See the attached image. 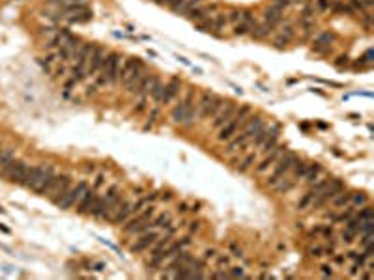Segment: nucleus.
Wrapping results in <instances>:
<instances>
[{
    "label": "nucleus",
    "instance_id": "obj_13",
    "mask_svg": "<svg viewBox=\"0 0 374 280\" xmlns=\"http://www.w3.org/2000/svg\"><path fill=\"white\" fill-rule=\"evenodd\" d=\"M144 69V64H142V60L140 58H127V60H124L122 62V69H120V79L122 83L125 84L129 79H133L135 75L142 71Z\"/></svg>",
    "mask_w": 374,
    "mask_h": 280
},
{
    "label": "nucleus",
    "instance_id": "obj_15",
    "mask_svg": "<svg viewBox=\"0 0 374 280\" xmlns=\"http://www.w3.org/2000/svg\"><path fill=\"white\" fill-rule=\"evenodd\" d=\"M159 239V233L156 230H146V232H142L137 241L131 245V252H144L146 249L150 247H154V243Z\"/></svg>",
    "mask_w": 374,
    "mask_h": 280
},
{
    "label": "nucleus",
    "instance_id": "obj_39",
    "mask_svg": "<svg viewBox=\"0 0 374 280\" xmlns=\"http://www.w3.org/2000/svg\"><path fill=\"white\" fill-rule=\"evenodd\" d=\"M288 41H290V37L286 36V34H282V32H280V36L277 37L275 41H273V45H275V47H280V49H282V47L288 45Z\"/></svg>",
    "mask_w": 374,
    "mask_h": 280
},
{
    "label": "nucleus",
    "instance_id": "obj_28",
    "mask_svg": "<svg viewBox=\"0 0 374 280\" xmlns=\"http://www.w3.org/2000/svg\"><path fill=\"white\" fill-rule=\"evenodd\" d=\"M294 185H296V179H290V177H282L277 185L273 187L275 189V193H279V195H286V193H290L292 189H294Z\"/></svg>",
    "mask_w": 374,
    "mask_h": 280
},
{
    "label": "nucleus",
    "instance_id": "obj_37",
    "mask_svg": "<svg viewBox=\"0 0 374 280\" xmlns=\"http://www.w3.org/2000/svg\"><path fill=\"white\" fill-rule=\"evenodd\" d=\"M249 30H251V27H249V25L238 23V25L234 27V36H243V34H249Z\"/></svg>",
    "mask_w": 374,
    "mask_h": 280
},
{
    "label": "nucleus",
    "instance_id": "obj_8",
    "mask_svg": "<svg viewBox=\"0 0 374 280\" xmlns=\"http://www.w3.org/2000/svg\"><path fill=\"white\" fill-rule=\"evenodd\" d=\"M69 185H71V177L69 176H53V179L49 181V185L45 187V191L41 193V196H47L53 204H56L62 196H64V193L69 189Z\"/></svg>",
    "mask_w": 374,
    "mask_h": 280
},
{
    "label": "nucleus",
    "instance_id": "obj_9",
    "mask_svg": "<svg viewBox=\"0 0 374 280\" xmlns=\"http://www.w3.org/2000/svg\"><path fill=\"white\" fill-rule=\"evenodd\" d=\"M86 191H88V183H86V181H81V183H77L75 187H69L64 193V196L56 202V205H58L60 209L67 211V209H71L73 205H77L81 202V198L84 196Z\"/></svg>",
    "mask_w": 374,
    "mask_h": 280
},
{
    "label": "nucleus",
    "instance_id": "obj_47",
    "mask_svg": "<svg viewBox=\"0 0 374 280\" xmlns=\"http://www.w3.org/2000/svg\"><path fill=\"white\" fill-rule=\"evenodd\" d=\"M290 2H294V4H307L309 0H290Z\"/></svg>",
    "mask_w": 374,
    "mask_h": 280
},
{
    "label": "nucleus",
    "instance_id": "obj_36",
    "mask_svg": "<svg viewBox=\"0 0 374 280\" xmlns=\"http://www.w3.org/2000/svg\"><path fill=\"white\" fill-rule=\"evenodd\" d=\"M327 183H329V177H327V179H322V181H318V183H314V185H312V189H311L309 193H311V195L316 198V196L320 195V193H322V191H324V189L327 187Z\"/></svg>",
    "mask_w": 374,
    "mask_h": 280
},
{
    "label": "nucleus",
    "instance_id": "obj_3",
    "mask_svg": "<svg viewBox=\"0 0 374 280\" xmlns=\"http://www.w3.org/2000/svg\"><path fill=\"white\" fill-rule=\"evenodd\" d=\"M120 69H122V56L118 53H109L105 62H103L101 69L97 71V79L95 83L103 86V84H114L120 79Z\"/></svg>",
    "mask_w": 374,
    "mask_h": 280
},
{
    "label": "nucleus",
    "instance_id": "obj_22",
    "mask_svg": "<svg viewBox=\"0 0 374 280\" xmlns=\"http://www.w3.org/2000/svg\"><path fill=\"white\" fill-rule=\"evenodd\" d=\"M320 172H322V167H320L318 163H309L307 170H305V174H303V179L307 181L309 185H312L318 179V176H320Z\"/></svg>",
    "mask_w": 374,
    "mask_h": 280
},
{
    "label": "nucleus",
    "instance_id": "obj_5",
    "mask_svg": "<svg viewBox=\"0 0 374 280\" xmlns=\"http://www.w3.org/2000/svg\"><path fill=\"white\" fill-rule=\"evenodd\" d=\"M224 105V99L223 97H219V95H215V93H210L206 92L200 95V99L196 103V114H198V118H214L217 111L221 109Z\"/></svg>",
    "mask_w": 374,
    "mask_h": 280
},
{
    "label": "nucleus",
    "instance_id": "obj_44",
    "mask_svg": "<svg viewBox=\"0 0 374 280\" xmlns=\"http://www.w3.org/2000/svg\"><path fill=\"white\" fill-rule=\"evenodd\" d=\"M219 265H221V267H226V265H228V258H226V256H221V258H219Z\"/></svg>",
    "mask_w": 374,
    "mask_h": 280
},
{
    "label": "nucleus",
    "instance_id": "obj_7",
    "mask_svg": "<svg viewBox=\"0 0 374 280\" xmlns=\"http://www.w3.org/2000/svg\"><path fill=\"white\" fill-rule=\"evenodd\" d=\"M156 215V207H146L144 213H135V219H131L129 223L124 226V232L131 233V235H139V233L146 232L152 228V217Z\"/></svg>",
    "mask_w": 374,
    "mask_h": 280
},
{
    "label": "nucleus",
    "instance_id": "obj_2",
    "mask_svg": "<svg viewBox=\"0 0 374 280\" xmlns=\"http://www.w3.org/2000/svg\"><path fill=\"white\" fill-rule=\"evenodd\" d=\"M170 118H172L174 123L186 125V127H191V125L195 123L198 114H196V105L195 101H193V92H191V90H189V92L186 93V97L172 109Z\"/></svg>",
    "mask_w": 374,
    "mask_h": 280
},
{
    "label": "nucleus",
    "instance_id": "obj_16",
    "mask_svg": "<svg viewBox=\"0 0 374 280\" xmlns=\"http://www.w3.org/2000/svg\"><path fill=\"white\" fill-rule=\"evenodd\" d=\"M284 151H286L284 146H275L271 151H268V153H266V157H264V161H262L260 165L256 167V172H258V174H264L268 168L273 167V163H277V161H279L280 155H282Z\"/></svg>",
    "mask_w": 374,
    "mask_h": 280
},
{
    "label": "nucleus",
    "instance_id": "obj_27",
    "mask_svg": "<svg viewBox=\"0 0 374 280\" xmlns=\"http://www.w3.org/2000/svg\"><path fill=\"white\" fill-rule=\"evenodd\" d=\"M144 75H146V69H142V71H139V73L135 75L133 79H129V81L125 83V88H127V92H129V93H137V90H139L140 83H142V79H144Z\"/></svg>",
    "mask_w": 374,
    "mask_h": 280
},
{
    "label": "nucleus",
    "instance_id": "obj_40",
    "mask_svg": "<svg viewBox=\"0 0 374 280\" xmlns=\"http://www.w3.org/2000/svg\"><path fill=\"white\" fill-rule=\"evenodd\" d=\"M357 219H359V221H365V219H373V207H369V205L365 204L363 205V211L357 215Z\"/></svg>",
    "mask_w": 374,
    "mask_h": 280
},
{
    "label": "nucleus",
    "instance_id": "obj_14",
    "mask_svg": "<svg viewBox=\"0 0 374 280\" xmlns=\"http://www.w3.org/2000/svg\"><path fill=\"white\" fill-rule=\"evenodd\" d=\"M238 111V107H236V103L234 101H224V105L217 111V114L214 116V125L215 129H219V127H223L224 123H228V121L234 118V114Z\"/></svg>",
    "mask_w": 374,
    "mask_h": 280
},
{
    "label": "nucleus",
    "instance_id": "obj_35",
    "mask_svg": "<svg viewBox=\"0 0 374 280\" xmlns=\"http://www.w3.org/2000/svg\"><path fill=\"white\" fill-rule=\"evenodd\" d=\"M254 159H256V155H254V153H249V155L242 161V165L238 167V172H247V170L254 165Z\"/></svg>",
    "mask_w": 374,
    "mask_h": 280
},
{
    "label": "nucleus",
    "instance_id": "obj_25",
    "mask_svg": "<svg viewBox=\"0 0 374 280\" xmlns=\"http://www.w3.org/2000/svg\"><path fill=\"white\" fill-rule=\"evenodd\" d=\"M200 6H204V0H184V4H182V8H180V15H184V17H187V15H191L195 9H198Z\"/></svg>",
    "mask_w": 374,
    "mask_h": 280
},
{
    "label": "nucleus",
    "instance_id": "obj_34",
    "mask_svg": "<svg viewBox=\"0 0 374 280\" xmlns=\"http://www.w3.org/2000/svg\"><path fill=\"white\" fill-rule=\"evenodd\" d=\"M350 202L354 205H359V207H363L367 202H369V196L365 195V193H354V195L350 196Z\"/></svg>",
    "mask_w": 374,
    "mask_h": 280
},
{
    "label": "nucleus",
    "instance_id": "obj_20",
    "mask_svg": "<svg viewBox=\"0 0 374 280\" xmlns=\"http://www.w3.org/2000/svg\"><path fill=\"white\" fill-rule=\"evenodd\" d=\"M156 83H157V77L152 73H146L144 75V79H142V83H140L139 90H137V95H140V97L150 95V92H152V88H154V84Z\"/></svg>",
    "mask_w": 374,
    "mask_h": 280
},
{
    "label": "nucleus",
    "instance_id": "obj_38",
    "mask_svg": "<svg viewBox=\"0 0 374 280\" xmlns=\"http://www.w3.org/2000/svg\"><path fill=\"white\" fill-rule=\"evenodd\" d=\"M312 200H314V196L311 195V193H307V195L303 196V198H301V200L298 202V209H305L307 205L312 204Z\"/></svg>",
    "mask_w": 374,
    "mask_h": 280
},
{
    "label": "nucleus",
    "instance_id": "obj_21",
    "mask_svg": "<svg viewBox=\"0 0 374 280\" xmlns=\"http://www.w3.org/2000/svg\"><path fill=\"white\" fill-rule=\"evenodd\" d=\"M264 21L266 23H270L271 27H275L277 23L282 21V9L280 8H275V6H268V8L264 9Z\"/></svg>",
    "mask_w": 374,
    "mask_h": 280
},
{
    "label": "nucleus",
    "instance_id": "obj_41",
    "mask_svg": "<svg viewBox=\"0 0 374 280\" xmlns=\"http://www.w3.org/2000/svg\"><path fill=\"white\" fill-rule=\"evenodd\" d=\"M270 4H271V6H275V8L284 9L286 6H290L292 2H290V0H270Z\"/></svg>",
    "mask_w": 374,
    "mask_h": 280
},
{
    "label": "nucleus",
    "instance_id": "obj_1",
    "mask_svg": "<svg viewBox=\"0 0 374 280\" xmlns=\"http://www.w3.org/2000/svg\"><path fill=\"white\" fill-rule=\"evenodd\" d=\"M55 176V168L51 165H37V167H30L25 177L23 187H28L32 191H36L37 195H41L45 191V187L49 185V181Z\"/></svg>",
    "mask_w": 374,
    "mask_h": 280
},
{
    "label": "nucleus",
    "instance_id": "obj_29",
    "mask_svg": "<svg viewBox=\"0 0 374 280\" xmlns=\"http://www.w3.org/2000/svg\"><path fill=\"white\" fill-rule=\"evenodd\" d=\"M350 196H352V193H348V191L343 189V191H341V193H339V195H337L331 202H333V205H337V207H343V205L350 204Z\"/></svg>",
    "mask_w": 374,
    "mask_h": 280
},
{
    "label": "nucleus",
    "instance_id": "obj_32",
    "mask_svg": "<svg viewBox=\"0 0 374 280\" xmlns=\"http://www.w3.org/2000/svg\"><path fill=\"white\" fill-rule=\"evenodd\" d=\"M163 90H165V84L159 83V79H157V83L154 84V88H152V92H150L152 99H154V101H157V103H161V97H163Z\"/></svg>",
    "mask_w": 374,
    "mask_h": 280
},
{
    "label": "nucleus",
    "instance_id": "obj_26",
    "mask_svg": "<svg viewBox=\"0 0 374 280\" xmlns=\"http://www.w3.org/2000/svg\"><path fill=\"white\" fill-rule=\"evenodd\" d=\"M124 202H125V198H124V196H120V195L116 196V198L112 200V204L107 207V211H105V215H103V219H105V221H112V217L118 213V209L124 205Z\"/></svg>",
    "mask_w": 374,
    "mask_h": 280
},
{
    "label": "nucleus",
    "instance_id": "obj_12",
    "mask_svg": "<svg viewBox=\"0 0 374 280\" xmlns=\"http://www.w3.org/2000/svg\"><path fill=\"white\" fill-rule=\"evenodd\" d=\"M107 55H109L107 49H103V47H94L92 55H90V58H88V64H86V75L94 77V75L97 73V71L101 69V65H103V62H105Z\"/></svg>",
    "mask_w": 374,
    "mask_h": 280
},
{
    "label": "nucleus",
    "instance_id": "obj_19",
    "mask_svg": "<svg viewBox=\"0 0 374 280\" xmlns=\"http://www.w3.org/2000/svg\"><path fill=\"white\" fill-rule=\"evenodd\" d=\"M271 30H273V27H271L270 23H254L251 27V30H249V34H251V37H254V39H264V37H268L271 34Z\"/></svg>",
    "mask_w": 374,
    "mask_h": 280
},
{
    "label": "nucleus",
    "instance_id": "obj_30",
    "mask_svg": "<svg viewBox=\"0 0 374 280\" xmlns=\"http://www.w3.org/2000/svg\"><path fill=\"white\" fill-rule=\"evenodd\" d=\"M333 39H335V36H333L331 32L320 34V36H318V39L314 41V47H316V49H320V47H326V49H327V47L333 43Z\"/></svg>",
    "mask_w": 374,
    "mask_h": 280
},
{
    "label": "nucleus",
    "instance_id": "obj_46",
    "mask_svg": "<svg viewBox=\"0 0 374 280\" xmlns=\"http://www.w3.org/2000/svg\"><path fill=\"white\" fill-rule=\"evenodd\" d=\"M215 256V251H206V258H214Z\"/></svg>",
    "mask_w": 374,
    "mask_h": 280
},
{
    "label": "nucleus",
    "instance_id": "obj_31",
    "mask_svg": "<svg viewBox=\"0 0 374 280\" xmlns=\"http://www.w3.org/2000/svg\"><path fill=\"white\" fill-rule=\"evenodd\" d=\"M307 165L309 163H305V161H296L294 163V167H292V170H294V179H299V177H303V174H305V170H307Z\"/></svg>",
    "mask_w": 374,
    "mask_h": 280
},
{
    "label": "nucleus",
    "instance_id": "obj_23",
    "mask_svg": "<svg viewBox=\"0 0 374 280\" xmlns=\"http://www.w3.org/2000/svg\"><path fill=\"white\" fill-rule=\"evenodd\" d=\"M129 215H133V204L125 200V202H124V205H122L120 209H118V213L112 217L111 223H114V224L124 223V221H127V217H129Z\"/></svg>",
    "mask_w": 374,
    "mask_h": 280
},
{
    "label": "nucleus",
    "instance_id": "obj_17",
    "mask_svg": "<svg viewBox=\"0 0 374 280\" xmlns=\"http://www.w3.org/2000/svg\"><path fill=\"white\" fill-rule=\"evenodd\" d=\"M180 88H182V81L178 79H170L167 84H165V90H163V97H161V103H170L178 93H180Z\"/></svg>",
    "mask_w": 374,
    "mask_h": 280
},
{
    "label": "nucleus",
    "instance_id": "obj_24",
    "mask_svg": "<svg viewBox=\"0 0 374 280\" xmlns=\"http://www.w3.org/2000/svg\"><path fill=\"white\" fill-rule=\"evenodd\" d=\"M15 159V151L13 149H2L0 151V176H4V172H6V168L11 165V161Z\"/></svg>",
    "mask_w": 374,
    "mask_h": 280
},
{
    "label": "nucleus",
    "instance_id": "obj_6",
    "mask_svg": "<svg viewBox=\"0 0 374 280\" xmlns=\"http://www.w3.org/2000/svg\"><path fill=\"white\" fill-rule=\"evenodd\" d=\"M296 161H298V155H296L294 151H284V153L280 155L279 161H277L275 168H273V174L268 177L266 185L273 189V187L277 185L280 179H282V177L286 176L290 170H292V167H294V163H296Z\"/></svg>",
    "mask_w": 374,
    "mask_h": 280
},
{
    "label": "nucleus",
    "instance_id": "obj_18",
    "mask_svg": "<svg viewBox=\"0 0 374 280\" xmlns=\"http://www.w3.org/2000/svg\"><path fill=\"white\" fill-rule=\"evenodd\" d=\"M95 200H97V193L88 189V191L84 193L83 198H81V202H79V209H77V211H79L81 215H88L90 213V209L94 207V204H95Z\"/></svg>",
    "mask_w": 374,
    "mask_h": 280
},
{
    "label": "nucleus",
    "instance_id": "obj_4",
    "mask_svg": "<svg viewBox=\"0 0 374 280\" xmlns=\"http://www.w3.org/2000/svg\"><path fill=\"white\" fill-rule=\"evenodd\" d=\"M249 116H251V107H247V105L242 107V111H236L232 120L228 121V123H224L223 127H219L217 140H219V142H228V140L232 139L234 135L245 125V121L249 120Z\"/></svg>",
    "mask_w": 374,
    "mask_h": 280
},
{
    "label": "nucleus",
    "instance_id": "obj_43",
    "mask_svg": "<svg viewBox=\"0 0 374 280\" xmlns=\"http://www.w3.org/2000/svg\"><path fill=\"white\" fill-rule=\"evenodd\" d=\"M232 269L234 271H230V273H228V277H245V273H243L240 267H232Z\"/></svg>",
    "mask_w": 374,
    "mask_h": 280
},
{
    "label": "nucleus",
    "instance_id": "obj_49",
    "mask_svg": "<svg viewBox=\"0 0 374 280\" xmlns=\"http://www.w3.org/2000/svg\"><path fill=\"white\" fill-rule=\"evenodd\" d=\"M186 207H187L186 204H180V205H178V209H180V211H187Z\"/></svg>",
    "mask_w": 374,
    "mask_h": 280
},
{
    "label": "nucleus",
    "instance_id": "obj_33",
    "mask_svg": "<svg viewBox=\"0 0 374 280\" xmlns=\"http://www.w3.org/2000/svg\"><path fill=\"white\" fill-rule=\"evenodd\" d=\"M168 224H170V215L163 213V215H159L156 221H152V228H165Z\"/></svg>",
    "mask_w": 374,
    "mask_h": 280
},
{
    "label": "nucleus",
    "instance_id": "obj_45",
    "mask_svg": "<svg viewBox=\"0 0 374 280\" xmlns=\"http://www.w3.org/2000/svg\"><path fill=\"white\" fill-rule=\"evenodd\" d=\"M322 273H324L326 277H327V275H329V277L333 275V271H331V267H327V265H324V267H322Z\"/></svg>",
    "mask_w": 374,
    "mask_h": 280
},
{
    "label": "nucleus",
    "instance_id": "obj_42",
    "mask_svg": "<svg viewBox=\"0 0 374 280\" xmlns=\"http://www.w3.org/2000/svg\"><path fill=\"white\" fill-rule=\"evenodd\" d=\"M309 252H311V256H324V252H326V251H324L322 247H312V249H311Z\"/></svg>",
    "mask_w": 374,
    "mask_h": 280
},
{
    "label": "nucleus",
    "instance_id": "obj_10",
    "mask_svg": "<svg viewBox=\"0 0 374 280\" xmlns=\"http://www.w3.org/2000/svg\"><path fill=\"white\" fill-rule=\"evenodd\" d=\"M343 189H344V183H343L341 179H329L327 187L316 196V198H314V200H312V204L311 205H312L314 209H316V207H322L324 204L331 202V200H333V198H335V196L339 195Z\"/></svg>",
    "mask_w": 374,
    "mask_h": 280
},
{
    "label": "nucleus",
    "instance_id": "obj_11",
    "mask_svg": "<svg viewBox=\"0 0 374 280\" xmlns=\"http://www.w3.org/2000/svg\"><path fill=\"white\" fill-rule=\"evenodd\" d=\"M28 168L30 167H28L25 161L13 159L11 165H9V167L6 168V172H4V177H8V181L15 183V185H23V183H25V177H27Z\"/></svg>",
    "mask_w": 374,
    "mask_h": 280
},
{
    "label": "nucleus",
    "instance_id": "obj_50",
    "mask_svg": "<svg viewBox=\"0 0 374 280\" xmlns=\"http://www.w3.org/2000/svg\"><path fill=\"white\" fill-rule=\"evenodd\" d=\"M0 151H2V149H0Z\"/></svg>",
    "mask_w": 374,
    "mask_h": 280
},
{
    "label": "nucleus",
    "instance_id": "obj_48",
    "mask_svg": "<svg viewBox=\"0 0 374 280\" xmlns=\"http://www.w3.org/2000/svg\"><path fill=\"white\" fill-rule=\"evenodd\" d=\"M47 2H49V4H55V6H58L62 0H47Z\"/></svg>",
    "mask_w": 374,
    "mask_h": 280
}]
</instances>
